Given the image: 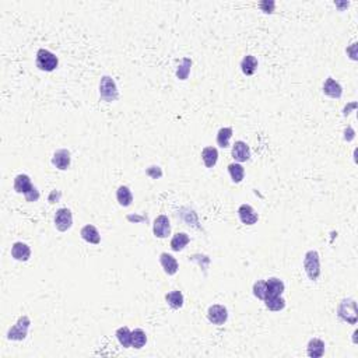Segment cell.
I'll return each instance as SVG.
<instances>
[{
	"label": "cell",
	"instance_id": "cell-1",
	"mask_svg": "<svg viewBox=\"0 0 358 358\" xmlns=\"http://www.w3.org/2000/svg\"><path fill=\"white\" fill-rule=\"evenodd\" d=\"M337 316L347 322L348 325H356L358 322L357 301L354 298H346L337 306Z\"/></svg>",
	"mask_w": 358,
	"mask_h": 358
},
{
	"label": "cell",
	"instance_id": "cell-2",
	"mask_svg": "<svg viewBox=\"0 0 358 358\" xmlns=\"http://www.w3.org/2000/svg\"><path fill=\"white\" fill-rule=\"evenodd\" d=\"M304 269L311 281H316L320 276V259L316 251H308L304 256Z\"/></svg>",
	"mask_w": 358,
	"mask_h": 358
},
{
	"label": "cell",
	"instance_id": "cell-3",
	"mask_svg": "<svg viewBox=\"0 0 358 358\" xmlns=\"http://www.w3.org/2000/svg\"><path fill=\"white\" fill-rule=\"evenodd\" d=\"M35 64L42 72H53L58 67V64H59V59H58V56L55 53L42 48V49H40L37 52Z\"/></svg>",
	"mask_w": 358,
	"mask_h": 358
},
{
	"label": "cell",
	"instance_id": "cell-4",
	"mask_svg": "<svg viewBox=\"0 0 358 358\" xmlns=\"http://www.w3.org/2000/svg\"><path fill=\"white\" fill-rule=\"evenodd\" d=\"M99 97L105 102L116 101L119 97V91L116 87L115 80L111 76H102L99 81Z\"/></svg>",
	"mask_w": 358,
	"mask_h": 358
},
{
	"label": "cell",
	"instance_id": "cell-5",
	"mask_svg": "<svg viewBox=\"0 0 358 358\" xmlns=\"http://www.w3.org/2000/svg\"><path fill=\"white\" fill-rule=\"evenodd\" d=\"M31 326V320L27 315H22L21 318H19L17 323L14 326H11L7 332V338L13 340V341H21L24 340L27 335H28V330Z\"/></svg>",
	"mask_w": 358,
	"mask_h": 358
},
{
	"label": "cell",
	"instance_id": "cell-6",
	"mask_svg": "<svg viewBox=\"0 0 358 358\" xmlns=\"http://www.w3.org/2000/svg\"><path fill=\"white\" fill-rule=\"evenodd\" d=\"M73 225V214L69 209H59L55 213V227L60 232H66Z\"/></svg>",
	"mask_w": 358,
	"mask_h": 358
},
{
	"label": "cell",
	"instance_id": "cell-7",
	"mask_svg": "<svg viewBox=\"0 0 358 358\" xmlns=\"http://www.w3.org/2000/svg\"><path fill=\"white\" fill-rule=\"evenodd\" d=\"M207 319L209 322L213 325H217V326H221L227 322L228 319V311L224 305L220 304H214L207 309Z\"/></svg>",
	"mask_w": 358,
	"mask_h": 358
},
{
	"label": "cell",
	"instance_id": "cell-8",
	"mask_svg": "<svg viewBox=\"0 0 358 358\" xmlns=\"http://www.w3.org/2000/svg\"><path fill=\"white\" fill-rule=\"evenodd\" d=\"M232 158L235 159V162H246L251 159V148L249 146L242 141V140H238L234 143L232 146Z\"/></svg>",
	"mask_w": 358,
	"mask_h": 358
},
{
	"label": "cell",
	"instance_id": "cell-9",
	"mask_svg": "<svg viewBox=\"0 0 358 358\" xmlns=\"http://www.w3.org/2000/svg\"><path fill=\"white\" fill-rule=\"evenodd\" d=\"M153 232L157 238H167L171 234V222L167 216L161 214L154 220L153 224Z\"/></svg>",
	"mask_w": 358,
	"mask_h": 358
},
{
	"label": "cell",
	"instance_id": "cell-10",
	"mask_svg": "<svg viewBox=\"0 0 358 358\" xmlns=\"http://www.w3.org/2000/svg\"><path fill=\"white\" fill-rule=\"evenodd\" d=\"M238 217L245 225H253L259 220V214L255 211L251 204H241L238 209Z\"/></svg>",
	"mask_w": 358,
	"mask_h": 358
},
{
	"label": "cell",
	"instance_id": "cell-11",
	"mask_svg": "<svg viewBox=\"0 0 358 358\" xmlns=\"http://www.w3.org/2000/svg\"><path fill=\"white\" fill-rule=\"evenodd\" d=\"M70 161H72L70 151L66 148H60V150L55 151V154H53L52 165L58 169H60V171H66L70 167Z\"/></svg>",
	"mask_w": 358,
	"mask_h": 358
},
{
	"label": "cell",
	"instance_id": "cell-12",
	"mask_svg": "<svg viewBox=\"0 0 358 358\" xmlns=\"http://www.w3.org/2000/svg\"><path fill=\"white\" fill-rule=\"evenodd\" d=\"M11 256L17 262H27L31 258V248L24 242H14L11 246Z\"/></svg>",
	"mask_w": 358,
	"mask_h": 358
},
{
	"label": "cell",
	"instance_id": "cell-13",
	"mask_svg": "<svg viewBox=\"0 0 358 358\" xmlns=\"http://www.w3.org/2000/svg\"><path fill=\"white\" fill-rule=\"evenodd\" d=\"M159 263L162 266V269H164V272L168 274V276H174V274H177L179 269V264L177 262V259L172 256V255H169V253L164 252L159 255Z\"/></svg>",
	"mask_w": 358,
	"mask_h": 358
},
{
	"label": "cell",
	"instance_id": "cell-14",
	"mask_svg": "<svg viewBox=\"0 0 358 358\" xmlns=\"http://www.w3.org/2000/svg\"><path fill=\"white\" fill-rule=\"evenodd\" d=\"M285 285L283 280L277 277H270L266 280V297H273V295H283Z\"/></svg>",
	"mask_w": 358,
	"mask_h": 358
},
{
	"label": "cell",
	"instance_id": "cell-15",
	"mask_svg": "<svg viewBox=\"0 0 358 358\" xmlns=\"http://www.w3.org/2000/svg\"><path fill=\"white\" fill-rule=\"evenodd\" d=\"M306 353L308 356L312 358H320L325 354V343L320 338H311L308 346H306Z\"/></svg>",
	"mask_w": 358,
	"mask_h": 358
},
{
	"label": "cell",
	"instance_id": "cell-16",
	"mask_svg": "<svg viewBox=\"0 0 358 358\" xmlns=\"http://www.w3.org/2000/svg\"><path fill=\"white\" fill-rule=\"evenodd\" d=\"M80 235H81V238L84 239L85 242L93 243V245H98V243L101 242V235H99V232H98V230L95 228L94 225H91V224L84 225V227L81 228V231H80Z\"/></svg>",
	"mask_w": 358,
	"mask_h": 358
},
{
	"label": "cell",
	"instance_id": "cell-17",
	"mask_svg": "<svg viewBox=\"0 0 358 358\" xmlns=\"http://www.w3.org/2000/svg\"><path fill=\"white\" fill-rule=\"evenodd\" d=\"M34 188L32 185L31 178L25 174H20L14 178V190L17 193H22V195H27L30 190Z\"/></svg>",
	"mask_w": 358,
	"mask_h": 358
},
{
	"label": "cell",
	"instance_id": "cell-18",
	"mask_svg": "<svg viewBox=\"0 0 358 358\" xmlns=\"http://www.w3.org/2000/svg\"><path fill=\"white\" fill-rule=\"evenodd\" d=\"M323 94L330 98H340L343 95V87L338 84L335 79L329 77L323 84Z\"/></svg>",
	"mask_w": 358,
	"mask_h": 358
},
{
	"label": "cell",
	"instance_id": "cell-19",
	"mask_svg": "<svg viewBox=\"0 0 358 358\" xmlns=\"http://www.w3.org/2000/svg\"><path fill=\"white\" fill-rule=\"evenodd\" d=\"M201 159L206 165V168H213L219 161V150L216 147H204L201 150Z\"/></svg>",
	"mask_w": 358,
	"mask_h": 358
},
{
	"label": "cell",
	"instance_id": "cell-20",
	"mask_svg": "<svg viewBox=\"0 0 358 358\" xmlns=\"http://www.w3.org/2000/svg\"><path fill=\"white\" fill-rule=\"evenodd\" d=\"M264 305L269 311L278 312L285 308V299L281 295H273V297H266L264 298Z\"/></svg>",
	"mask_w": 358,
	"mask_h": 358
},
{
	"label": "cell",
	"instance_id": "cell-21",
	"mask_svg": "<svg viewBox=\"0 0 358 358\" xmlns=\"http://www.w3.org/2000/svg\"><path fill=\"white\" fill-rule=\"evenodd\" d=\"M258 66H259L258 59L253 55H246V56H243V59L241 60V70H242V73L245 76H252V74H255Z\"/></svg>",
	"mask_w": 358,
	"mask_h": 358
},
{
	"label": "cell",
	"instance_id": "cell-22",
	"mask_svg": "<svg viewBox=\"0 0 358 358\" xmlns=\"http://www.w3.org/2000/svg\"><path fill=\"white\" fill-rule=\"evenodd\" d=\"M190 242V238L188 234H185V232H178V234H175L174 237H172V239H171V249L174 251V252H179V251H182V249H185V246Z\"/></svg>",
	"mask_w": 358,
	"mask_h": 358
},
{
	"label": "cell",
	"instance_id": "cell-23",
	"mask_svg": "<svg viewBox=\"0 0 358 358\" xmlns=\"http://www.w3.org/2000/svg\"><path fill=\"white\" fill-rule=\"evenodd\" d=\"M116 199L118 203L123 207H129L133 201V195H132V190L129 189L127 186H119L116 190Z\"/></svg>",
	"mask_w": 358,
	"mask_h": 358
},
{
	"label": "cell",
	"instance_id": "cell-24",
	"mask_svg": "<svg viewBox=\"0 0 358 358\" xmlns=\"http://www.w3.org/2000/svg\"><path fill=\"white\" fill-rule=\"evenodd\" d=\"M115 336L116 338H118V341H119V344H120L122 347L123 348L132 347V332H130L129 327L127 326L119 327V329L116 330Z\"/></svg>",
	"mask_w": 358,
	"mask_h": 358
},
{
	"label": "cell",
	"instance_id": "cell-25",
	"mask_svg": "<svg viewBox=\"0 0 358 358\" xmlns=\"http://www.w3.org/2000/svg\"><path fill=\"white\" fill-rule=\"evenodd\" d=\"M165 301H167V304H168L172 309H180L182 306H183V302H185V299H183V294L178 291V290H175V291H171L168 294L165 295Z\"/></svg>",
	"mask_w": 358,
	"mask_h": 358
},
{
	"label": "cell",
	"instance_id": "cell-26",
	"mask_svg": "<svg viewBox=\"0 0 358 358\" xmlns=\"http://www.w3.org/2000/svg\"><path fill=\"white\" fill-rule=\"evenodd\" d=\"M228 172L234 183H241L245 177V168L239 162H232L228 165Z\"/></svg>",
	"mask_w": 358,
	"mask_h": 358
},
{
	"label": "cell",
	"instance_id": "cell-27",
	"mask_svg": "<svg viewBox=\"0 0 358 358\" xmlns=\"http://www.w3.org/2000/svg\"><path fill=\"white\" fill-rule=\"evenodd\" d=\"M147 343V336H146V332L141 330V329H135L132 332V347L140 350L146 346Z\"/></svg>",
	"mask_w": 358,
	"mask_h": 358
},
{
	"label": "cell",
	"instance_id": "cell-28",
	"mask_svg": "<svg viewBox=\"0 0 358 358\" xmlns=\"http://www.w3.org/2000/svg\"><path fill=\"white\" fill-rule=\"evenodd\" d=\"M232 133V127H221L217 133V144L222 148L230 147V140H231Z\"/></svg>",
	"mask_w": 358,
	"mask_h": 358
},
{
	"label": "cell",
	"instance_id": "cell-29",
	"mask_svg": "<svg viewBox=\"0 0 358 358\" xmlns=\"http://www.w3.org/2000/svg\"><path fill=\"white\" fill-rule=\"evenodd\" d=\"M190 66H192V60L189 58H183L180 64L178 66V70H177V77L179 80H186L189 77Z\"/></svg>",
	"mask_w": 358,
	"mask_h": 358
},
{
	"label": "cell",
	"instance_id": "cell-30",
	"mask_svg": "<svg viewBox=\"0 0 358 358\" xmlns=\"http://www.w3.org/2000/svg\"><path fill=\"white\" fill-rule=\"evenodd\" d=\"M253 295L258 298V299H262L264 301L266 298V280H259L253 284Z\"/></svg>",
	"mask_w": 358,
	"mask_h": 358
},
{
	"label": "cell",
	"instance_id": "cell-31",
	"mask_svg": "<svg viewBox=\"0 0 358 358\" xmlns=\"http://www.w3.org/2000/svg\"><path fill=\"white\" fill-rule=\"evenodd\" d=\"M146 174H147L150 178L158 179L162 177V169L159 168V167H157V165H151V167H148V168L146 169Z\"/></svg>",
	"mask_w": 358,
	"mask_h": 358
},
{
	"label": "cell",
	"instance_id": "cell-32",
	"mask_svg": "<svg viewBox=\"0 0 358 358\" xmlns=\"http://www.w3.org/2000/svg\"><path fill=\"white\" fill-rule=\"evenodd\" d=\"M24 198H25V200L30 201V203H31V201H37L40 199V192H38V189L34 186L27 195H24Z\"/></svg>",
	"mask_w": 358,
	"mask_h": 358
},
{
	"label": "cell",
	"instance_id": "cell-33",
	"mask_svg": "<svg viewBox=\"0 0 358 358\" xmlns=\"http://www.w3.org/2000/svg\"><path fill=\"white\" fill-rule=\"evenodd\" d=\"M274 7H276V3H274L273 0H263L262 3H260V9L264 11V13H273L274 11Z\"/></svg>",
	"mask_w": 358,
	"mask_h": 358
},
{
	"label": "cell",
	"instance_id": "cell-34",
	"mask_svg": "<svg viewBox=\"0 0 358 358\" xmlns=\"http://www.w3.org/2000/svg\"><path fill=\"white\" fill-rule=\"evenodd\" d=\"M356 137V132H354V129L351 126H348L346 130H344V140H347V141H351L353 139Z\"/></svg>",
	"mask_w": 358,
	"mask_h": 358
},
{
	"label": "cell",
	"instance_id": "cell-35",
	"mask_svg": "<svg viewBox=\"0 0 358 358\" xmlns=\"http://www.w3.org/2000/svg\"><path fill=\"white\" fill-rule=\"evenodd\" d=\"M356 49H357V42L353 43L350 48L347 49V53H350V58L353 59V60H357V53H356Z\"/></svg>",
	"mask_w": 358,
	"mask_h": 358
},
{
	"label": "cell",
	"instance_id": "cell-36",
	"mask_svg": "<svg viewBox=\"0 0 358 358\" xmlns=\"http://www.w3.org/2000/svg\"><path fill=\"white\" fill-rule=\"evenodd\" d=\"M53 198H58V199H59V198H60V192L53 190L52 193H51V196H49V201H51V203H53Z\"/></svg>",
	"mask_w": 358,
	"mask_h": 358
},
{
	"label": "cell",
	"instance_id": "cell-37",
	"mask_svg": "<svg viewBox=\"0 0 358 358\" xmlns=\"http://www.w3.org/2000/svg\"><path fill=\"white\" fill-rule=\"evenodd\" d=\"M356 105H357V104H356V102H353V104L350 105V108H356ZM347 115H348V108H344V116H347Z\"/></svg>",
	"mask_w": 358,
	"mask_h": 358
}]
</instances>
